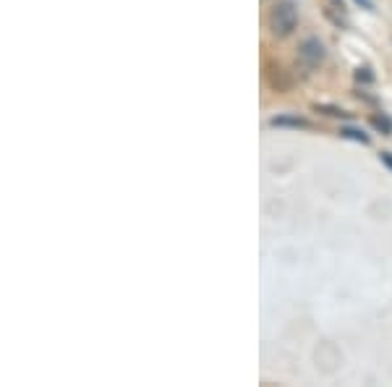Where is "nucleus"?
<instances>
[{"label": "nucleus", "mask_w": 392, "mask_h": 387, "mask_svg": "<svg viewBox=\"0 0 392 387\" xmlns=\"http://www.w3.org/2000/svg\"><path fill=\"white\" fill-rule=\"evenodd\" d=\"M329 6H335V9H340V11L345 9V6H343V0H329Z\"/></svg>", "instance_id": "obj_11"}, {"label": "nucleus", "mask_w": 392, "mask_h": 387, "mask_svg": "<svg viewBox=\"0 0 392 387\" xmlns=\"http://www.w3.org/2000/svg\"><path fill=\"white\" fill-rule=\"evenodd\" d=\"M314 110L322 115H327V118H351V113L348 110H343V107H335V105H314Z\"/></svg>", "instance_id": "obj_6"}, {"label": "nucleus", "mask_w": 392, "mask_h": 387, "mask_svg": "<svg viewBox=\"0 0 392 387\" xmlns=\"http://www.w3.org/2000/svg\"><path fill=\"white\" fill-rule=\"evenodd\" d=\"M379 160H382L384 165H387V168L392 170V152H382V154H379Z\"/></svg>", "instance_id": "obj_9"}, {"label": "nucleus", "mask_w": 392, "mask_h": 387, "mask_svg": "<svg viewBox=\"0 0 392 387\" xmlns=\"http://www.w3.org/2000/svg\"><path fill=\"white\" fill-rule=\"evenodd\" d=\"M298 60H301L304 65H309V68L322 65V60H324V45H322L317 37L304 40L301 42V48H298Z\"/></svg>", "instance_id": "obj_2"}, {"label": "nucleus", "mask_w": 392, "mask_h": 387, "mask_svg": "<svg viewBox=\"0 0 392 387\" xmlns=\"http://www.w3.org/2000/svg\"><path fill=\"white\" fill-rule=\"evenodd\" d=\"M340 137L351 139V142H359V144H371V139H369L361 129H353V126H345V129H340Z\"/></svg>", "instance_id": "obj_5"}, {"label": "nucleus", "mask_w": 392, "mask_h": 387, "mask_svg": "<svg viewBox=\"0 0 392 387\" xmlns=\"http://www.w3.org/2000/svg\"><path fill=\"white\" fill-rule=\"evenodd\" d=\"M369 68H359V71H356V76H359V79H364V81H371V76H369Z\"/></svg>", "instance_id": "obj_10"}, {"label": "nucleus", "mask_w": 392, "mask_h": 387, "mask_svg": "<svg viewBox=\"0 0 392 387\" xmlns=\"http://www.w3.org/2000/svg\"><path fill=\"white\" fill-rule=\"evenodd\" d=\"M267 84H270L275 92H280V95H285V92L293 89V79H290V73L285 71L280 63L267 65Z\"/></svg>", "instance_id": "obj_3"}, {"label": "nucleus", "mask_w": 392, "mask_h": 387, "mask_svg": "<svg viewBox=\"0 0 392 387\" xmlns=\"http://www.w3.org/2000/svg\"><path fill=\"white\" fill-rule=\"evenodd\" d=\"M371 126L382 131L384 137H392V121L387 115H371Z\"/></svg>", "instance_id": "obj_7"}, {"label": "nucleus", "mask_w": 392, "mask_h": 387, "mask_svg": "<svg viewBox=\"0 0 392 387\" xmlns=\"http://www.w3.org/2000/svg\"><path fill=\"white\" fill-rule=\"evenodd\" d=\"M270 126H275V129H312V123L306 118H298V115H277L270 121Z\"/></svg>", "instance_id": "obj_4"}, {"label": "nucleus", "mask_w": 392, "mask_h": 387, "mask_svg": "<svg viewBox=\"0 0 392 387\" xmlns=\"http://www.w3.org/2000/svg\"><path fill=\"white\" fill-rule=\"evenodd\" d=\"M356 6H361V9H366V11H374V3L371 0H353Z\"/></svg>", "instance_id": "obj_8"}, {"label": "nucleus", "mask_w": 392, "mask_h": 387, "mask_svg": "<svg viewBox=\"0 0 392 387\" xmlns=\"http://www.w3.org/2000/svg\"><path fill=\"white\" fill-rule=\"evenodd\" d=\"M267 21H270V32H272V37H277V40L290 37V34L298 29L296 3H290V0H280V3H275Z\"/></svg>", "instance_id": "obj_1"}]
</instances>
